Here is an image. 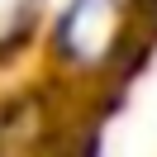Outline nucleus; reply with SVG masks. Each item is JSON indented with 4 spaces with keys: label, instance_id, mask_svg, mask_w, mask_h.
<instances>
[{
    "label": "nucleus",
    "instance_id": "1",
    "mask_svg": "<svg viewBox=\"0 0 157 157\" xmlns=\"http://www.w3.org/2000/svg\"><path fill=\"white\" fill-rule=\"evenodd\" d=\"M119 29V0H71L57 29V52L76 67H100L114 48Z\"/></svg>",
    "mask_w": 157,
    "mask_h": 157
},
{
    "label": "nucleus",
    "instance_id": "3",
    "mask_svg": "<svg viewBox=\"0 0 157 157\" xmlns=\"http://www.w3.org/2000/svg\"><path fill=\"white\" fill-rule=\"evenodd\" d=\"M33 14H38V0H0V52L24 43Z\"/></svg>",
    "mask_w": 157,
    "mask_h": 157
},
{
    "label": "nucleus",
    "instance_id": "2",
    "mask_svg": "<svg viewBox=\"0 0 157 157\" xmlns=\"http://www.w3.org/2000/svg\"><path fill=\"white\" fill-rule=\"evenodd\" d=\"M38 105L33 100H5L0 109V157H38Z\"/></svg>",
    "mask_w": 157,
    "mask_h": 157
}]
</instances>
